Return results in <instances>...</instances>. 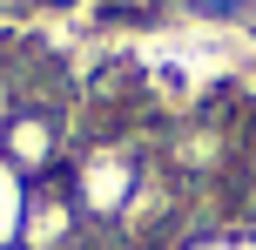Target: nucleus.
<instances>
[{"instance_id":"obj_3","label":"nucleus","mask_w":256,"mask_h":250,"mask_svg":"<svg viewBox=\"0 0 256 250\" xmlns=\"http://www.w3.org/2000/svg\"><path fill=\"white\" fill-rule=\"evenodd\" d=\"M0 156H7L20 176L54 169V122H48V115H7V129H0Z\"/></svg>"},{"instance_id":"obj_4","label":"nucleus","mask_w":256,"mask_h":250,"mask_svg":"<svg viewBox=\"0 0 256 250\" xmlns=\"http://www.w3.org/2000/svg\"><path fill=\"white\" fill-rule=\"evenodd\" d=\"M27 196H34V176H20L0 156V250H20V223H27Z\"/></svg>"},{"instance_id":"obj_1","label":"nucleus","mask_w":256,"mask_h":250,"mask_svg":"<svg viewBox=\"0 0 256 250\" xmlns=\"http://www.w3.org/2000/svg\"><path fill=\"white\" fill-rule=\"evenodd\" d=\"M128 196H135V156H122V149H94L88 162H81L74 176V203L88 216H122Z\"/></svg>"},{"instance_id":"obj_2","label":"nucleus","mask_w":256,"mask_h":250,"mask_svg":"<svg viewBox=\"0 0 256 250\" xmlns=\"http://www.w3.org/2000/svg\"><path fill=\"white\" fill-rule=\"evenodd\" d=\"M68 237H74V203L61 196V183H34L27 223H20V250H61Z\"/></svg>"}]
</instances>
